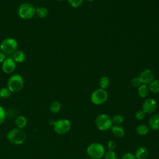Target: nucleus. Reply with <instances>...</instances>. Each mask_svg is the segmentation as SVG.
<instances>
[{
  "label": "nucleus",
  "instance_id": "obj_21",
  "mask_svg": "<svg viewBox=\"0 0 159 159\" xmlns=\"http://www.w3.org/2000/svg\"><path fill=\"white\" fill-rule=\"evenodd\" d=\"M110 84V80L107 76H102L99 81V85L100 88L106 89Z\"/></svg>",
  "mask_w": 159,
  "mask_h": 159
},
{
  "label": "nucleus",
  "instance_id": "obj_11",
  "mask_svg": "<svg viewBox=\"0 0 159 159\" xmlns=\"http://www.w3.org/2000/svg\"><path fill=\"white\" fill-rule=\"evenodd\" d=\"M2 69L5 73L11 74L16 69V63L12 58H6L2 63Z\"/></svg>",
  "mask_w": 159,
  "mask_h": 159
},
{
  "label": "nucleus",
  "instance_id": "obj_30",
  "mask_svg": "<svg viewBox=\"0 0 159 159\" xmlns=\"http://www.w3.org/2000/svg\"><path fill=\"white\" fill-rule=\"evenodd\" d=\"M5 111L4 109L0 106V124H2L5 119Z\"/></svg>",
  "mask_w": 159,
  "mask_h": 159
},
{
  "label": "nucleus",
  "instance_id": "obj_6",
  "mask_svg": "<svg viewBox=\"0 0 159 159\" xmlns=\"http://www.w3.org/2000/svg\"><path fill=\"white\" fill-rule=\"evenodd\" d=\"M95 124L98 129L102 131H105L111 129L112 122L109 116L105 114H101L96 118Z\"/></svg>",
  "mask_w": 159,
  "mask_h": 159
},
{
  "label": "nucleus",
  "instance_id": "obj_33",
  "mask_svg": "<svg viewBox=\"0 0 159 159\" xmlns=\"http://www.w3.org/2000/svg\"><path fill=\"white\" fill-rule=\"evenodd\" d=\"M86 1H89V2H91V1H94V0H86Z\"/></svg>",
  "mask_w": 159,
  "mask_h": 159
},
{
  "label": "nucleus",
  "instance_id": "obj_3",
  "mask_svg": "<svg viewBox=\"0 0 159 159\" xmlns=\"http://www.w3.org/2000/svg\"><path fill=\"white\" fill-rule=\"evenodd\" d=\"M24 86V80L19 75H14L7 81V88L11 92L16 93L20 91Z\"/></svg>",
  "mask_w": 159,
  "mask_h": 159
},
{
  "label": "nucleus",
  "instance_id": "obj_5",
  "mask_svg": "<svg viewBox=\"0 0 159 159\" xmlns=\"http://www.w3.org/2000/svg\"><path fill=\"white\" fill-rule=\"evenodd\" d=\"M17 42L13 38H7L2 40L0 45V49L1 52L5 54H13L17 48Z\"/></svg>",
  "mask_w": 159,
  "mask_h": 159
},
{
  "label": "nucleus",
  "instance_id": "obj_15",
  "mask_svg": "<svg viewBox=\"0 0 159 159\" xmlns=\"http://www.w3.org/2000/svg\"><path fill=\"white\" fill-rule=\"evenodd\" d=\"M137 92H138V94L140 97L146 98L149 94L150 90H149V88L147 85L142 84L138 88Z\"/></svg>",
  "mask_w": 159,
  "mask_h": 159
},
{
  "label": "nucleus",
  "instance_id": "obj_18",
  "mask_svg": "<svg viewBox=\"0 0 159 159\" xmlns=\"http://www.w3.org/2000/svg\"><path fill=\"white\" fill-rule=\"evenodd\" d=\"M15 124L17 128L22 129L27 124V119L23 116H19L16 119Z\"/></svg>",
  "mask_w": 159,
  "mask_h": 159
},
{
  "label": "nucleus",
  "instance_id": "obj_2",
  "mask_svg": "<svg viewBox=\"0 0 159 159\" xmlns=\"http://www.w3.org/2000/svg\"><path fill=\"white\" fill-rule=\"evenodd\" d=\"M35 7L28 2L21 4L18 9V15L23 19H30L35 14Z\"/></svg>",
  "mask_w": 159,
  "mask_h": 159
},
{
  "label": "nucleus",
  "instance_id": "obj_7",
  "mask_svg": "<svg viewBox=\"0 0 159 159\" xmlns=\"http://www.w3.org/2000/svg\"><path fill=\"white\" fill-rule=\"evenodd\" d=\"M107 93L106 89L98 88L95 89L91 95V102L96 105H100L105 102L107 99Z\"/></svg>",
  "mask_w": 159,
  "mask_h": 159
},
{
  "label": "nucleus",
  "instance_id": "obj_19",
  "mask_svg": "<svg viewBox=\"0 0 159 159\" xmlns=\"http://www.w3.org/2000/svg\"><path fill=\"white\" fill-rule=\"evenodd\" d=\"M48 14V9L45 7H39L35 9V14L40 18H45Z\"/></svg>",
  "mask_w": 159,
  "mask_h": 159
},
{
  "label": "nucleus",
  "instance_id": "obj_16",
  "mask_svg": "<svg viewBox=\"0 0 159 159\" xmlns=\"http://www.w3.org/2000/svg\"><path fill=\"white\" fill-rule=\"evenodd\" d=\"M111 131L113 133V134L119 138L122 137L124 135L125 132L123 129V127L119 126V125H114L111 127Z\"/></svg>",
  "mask_w": 159,
  "mask_h": 159
},
{
  "label": "nucleus",
  "instance_id": "obj_26",
  "mask_svg": "<svg viewBox=\"0 0 159 159\" xmlns=\"http://www.w3.org/2000/svg\"><path fill=\"white\" fill-rule=\"evenodd\" d=\"M67 1L73 7H79L83 2V0H67Z\"/></svg>",
  "mask_w": 159,
  "mask_h": 159
},
{
  "label": "nucleus",
  "instance_id": "obj_28",
  "mask_svg": "<svg viewBox=\"0 0 159 159\" xmlns=\"http://www.w3.org/2000/svg\"><path fill=\"white\" fill-rule=\"evenodd\" d=\"M145 113L142 110H139L137 111V112L135 113V118L139 120H143L145 118Z\"/></svg>",
  "mask_w": 159,
  "mask_h": 159
},
{
  "label": "nucleus",
  "instance_id": "obj_35",
  "mask_svg": "<svg viewBox=\"0 0 159 159\" xmlns=\"http://www.w3.org/2000/svg\"><path fill=\"white\" fill-rule=\"evenodd\" d=\"M84 159H91V158H84Z\"/></svg>",
  "mask_w": 159,
  "mask_h": 159
},
{
  "label": "nucleus",
  "instance_id": "obj_12",
  "mask_svg": "<svg viewBox=\"0 0 159 159\" xmlns=\"http://www.w3.org/2000/svg\"><path fill=\"white\" fill-rule=\"evenodd\" d=\"M148 125L153 130L159 129V114L152 115L148 120Z\"/></svg>",
  "mask_w": 159,
  "mask_h": 159
},
{
  "label": "nucleus",
  "instance_id": "obj_4",
  "mask_svg": "<svg viewBox=\"0 0 159 159\" xmlns=\"http://www.w3.org/2000/svg\"><path fill=\"white\" fill-rule=\"evenodd\" d=\"M86 151L88 155L93 159H101L104 155V147L99 143H91Z\"/></svg>",
  "mask_w": 159,
  "mask_h": 159
},
{
  "label": "nucleus",
  "instance_id": "obj_34",
  "mask_svg": "<svg viewBox=\"0 0 159 159\" xmlns=\"http://www.w3.org/2000/svg\"><path fill=\"white\" fill-rule=\"evenodd\" d=\"M57 1H65V0H57Z\"/></svg>",
  "mask_w": 159,
  "mask_h": 159
},
{
  "label": "nucleus",
  "instance_id": "obj_10",
  "mask_svg": "<svg viewBox=\"0 0 159 159\" xmlns=\"http://www.w3.org/2000/svg\"><path fill=\"white\" fill-rule=\"evenodd\" d=\"M139 78L142 84L148 85L154 80V74L150 69H145L140 73Z\"/></svg>",
  "mask_w": 159,
  "mask_h": 159
},
{
  "label": "nucleus",
  "instance_id": "obj_9",
  "mask_svg": "<svg viewBox=\"0 0 159 159\" xmlns=\"http://www.w3.org/2000/svg\"><path fill=\"white\" fill-rule=\"evenodd\" d=\"M157 107V103L154 99L148 98L144 101L142 104V111L146 114H151L153 112Z\"/></svg>",
  "mask_w": 159,
  "mask_h": 159
},
{
  "label": "nucleus",
  "instance_id": "obj_14",
  "mask_svg": "<svg viewBox=\"0 0 159 159\" xmlns=\"http://www.w3.org/2000/svg\"><path fill=\"white\" fill-rule=\"evenodd\" d=\"M25 53L22 50H16L13 54H12V59L14 61L17 63H22L23 62L25 59Z\"/></svg>",
  "mask_w": 159,
  "mask_h": 159
},
{
  "label": "nucleus",
  "instance_id": "obj_27",
  "mask_svg": "<svg viewBox=\"0 0 159 159\" xmlns=\"http://www.w3.org/2000/svg\"><path fill=\"white\" fill-rule=\"evenodd\" d=\"M130 84L131 85L134 87V88H139L141 84H142V81L140 79L139 77H135L131 81H130Z\"/></svg>",
  "mask_w": 159,
  "mask_h": 159
},
{
  "label": "nucleus",
  "instance_id": "obj_24",
  "mask_svg": "<svg viewBox=\"0 0 159 159\" xmlns=\"http://www.w3.org/2000/svg\"><path fill=\"white\" fill-rule=\"evenodd\" d=\"M11 91L7 88H2L0 89V97L3 99H7L11 96Z\"/></svg>",
  "mask_w": 159,
  "mask_h": 159
},
{
  "label": "nucleus",
  "instance_id": "obj_20",
  "mask_svg": "<svg viewBox=\"0 0 159 159\" xmlns=\"http://www.w3.org/2000/svg\"><path fill=\"white\" fill-rule=\"evenodd\" d=\"M148 127L145 124H140L136 128V132L139 135H145L148 132Z\"/></svg>",
  "mask_w": 159,
  "mask_h": 159
},
{
  "label": "nucleus",
  "instance_id": "obj_8",
  "mask_svg": "<svg viewBox=\"0 0 159 159\" xmlns=\"http://www.w3.org/2000/svg\"><path fill=\"white\" fill-rule=\"evenodd\" d=\"M53 128L55 131L58 134H65L67 133L71 128L70 122L65 119H61L55 121Z\"/></svg>",
  "mask_w": 159,
  "mask_h": 159
},
{
  "label": "nucleus",
  "instance_id": "obj_13",
  "mask_svg": "<svg viewBox=\"0 0 159 159\" xmlns=\"http://www.w3.org/2000/svg\"><path fill=\"white\" fill-rule=\"evenodd\" d=\"M148 156V151L144 147H139L136 151L135 157L137 159H147Z\"/></svg>",
  "mask_w": 159,
  "mask_h": 159
},
{
  "label": "nucleus",
  "instance_id": "obj_32",
  "mask_svg": "<svg viewBox=\"0 0 159 159\" xmlns=\"http://www.w3.org/2000/svg\"><path fill=\"white\" fill-rule=\"evenodd\" d=\"M6 54L2 52H0V63H3L4 61L6 59Z\"/></svg>",
  "mask_w": 159,
  "mask_h": 159
},
{
  "label": "nucleus",
  "instance_id": "obj_29",
  "mask_svg": "<svg viewBox=\"0 0 159 159\" xmlns=\"http://www.w3.org/2000/svg\"><path fill=\"white\" fill-rule=\"evenodd\" d=\"M116 143L113 140H109L107 142V147L109 150H113L116 148Z\"/></svg>",
  "mask_w": 159,
  "mask_h": 159
},
{
  "label": "nucleus",
  "instance_id": "obj_17",
  "mask_svg": "<svg viewBox=\"0 0 159 159\" xmlns=\"http://www.w3.org/2000/svg\"><path fill=\"white\" fill-rule=\"evenodd\" d=\"M148 87L150 91L153 93H159V80H153L148 84Z\"/></svg>",
  "mask_w": 159,
  "mask_h": 159
},
{
  "label": "nucleus",
  "instance_id": "obj_31",
  "mask_svg": "<svg viewBox=\"0 0 159 159\" xmlns=\"http://www.w3.org/2000/svg\"><path fill=\"white\" fill-rule=\"evenodd\" d=\"M121 159H137L134 155L130 153H125L121 158Z\"/></svg>",
  "mask_w": 159,
  "mask_h": 159
},
{
  "label": "nucleus",
  "instance_id": "obj_22",
  "mask_svg": "<svg viewBox=\"0 0 159 159\" xmlns=\"http://www.w3.org/2000/svg\"><path fill=\"white\" fill-rule=\"evenodd\" d=\"M61 109V104L58 101H53L50 106V111L53 113H57Z\"/></svg>",
  "mask_w": 159,
  "mask_h": 159
},
{
  "label": "nucleus",
  "instance_id": "obj_25",
  "mask_svg": "<svg viewBox=\"0 0 159 159\" xmlns=\"http://www.w3.org/2000/svg\"><path fill=\"white\" fill-rule=\"evenodd\" d=\"M105 159H117V155L113 150H108L104 153Z\"/></svg>",
  "mask_w": 159,
  "mask_h": 159
},
{
  "label": "nucleus",
  "instance_id": "obj_23",
  "mask_svg": "<svg viewBox=\"0 0 159 159\" xmlns=\"http://www.w3.org/2000/svg\"><path fill=\"white\" fill-rule=\"evenodd\" d=\"M111 120H112V124H115L116 125H119L123 122L124 117L120 114H116L113 116Z\"/></svg>",
  "mask_w": 159,
  "mask_h": 159
},
{
  "label": "nucleus",
  "instance_id": "obj_1",
  "mask_svg": "<svg viewBox=\"0 0 159 159\" xmlns=\"http://www.w3.org/2000/svg\"><path fill=\"white\" fill-rule=\"evenodd\" d=\"M7 140L12 144H22L26 139V134L22 129L15 128L11 129L7 135Z\"/></svg>",
  "mask_w": 159,
  "mask_h": 159
}]
</instances>
